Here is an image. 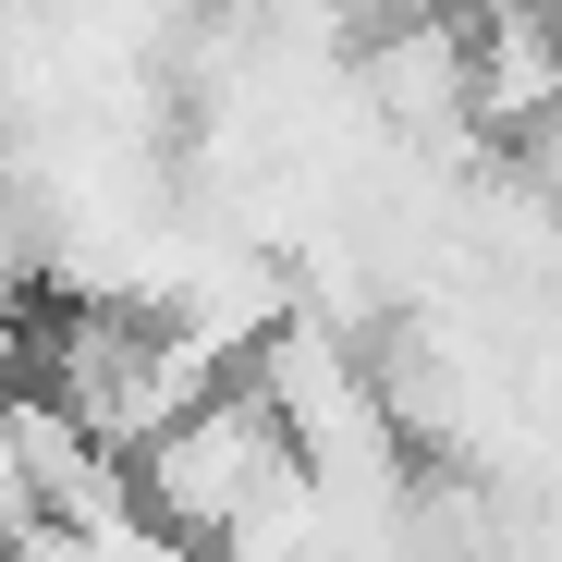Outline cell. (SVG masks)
I'll list each match as a JSON object with an SVG mask.
<instances>
[{
	"label": "cell",
	"instance_id": "7a4b0ae2",
	"mask_svg": "<svg viewBox=\"0 0 562 562\" xmlns=\"http://www.w3.org/2000/svg\"><path fill=\"white\" fill-rule=\"evenodd\" d=\"M49 514H37V477H25V440H13V392H0V562H13L25 538H37Z\"/></svg>",
	"mask_w": 562,
	"mask_h": 562
},
{
	"label": "cell",
	"instance_id": "6da1fadb",
	"mask_svg": "<svg viewBox=\"0 0 562 562\" xmlns=\"http://www.w3.org/2000/svg\"><path fill=\"white\" fill-rule=\"evenodd\" d=\"M306 490L318 477L257 380H221L183 428L135 452V514L196 562H281V538L306 526Z\"/></svg>",
	"mask_w": 562,
	"mask_h": 562
}]
</instances>
